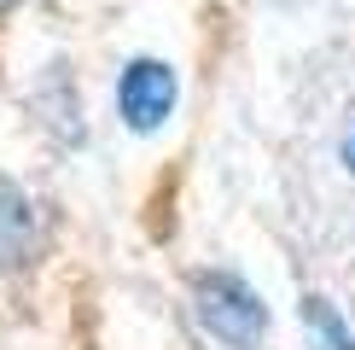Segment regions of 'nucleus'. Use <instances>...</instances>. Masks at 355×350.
<instances>
[{"instance_id":"obj_3","label":"nucleus","mask_w":355,"mask_h":350,"mask_svg":"<svg viewBox=\"0 0 355 350\" xmlns=\"http://www.w3.org/2000/svg\"><path fill=\"white\" fill-rule=\"evenodd\" d=\"M41 251H47V204L24 181L0 175V274L29 269Z\"/></svg>"},{"instance_id":"obj_2","label":"nucleus","mask_w":355,"mask_h":350,"mask_svg":"<svg viewBox=\"0 0 355 350\" xmlns=\"http://www.w3.org/2000/svg\"><path fill=\"white\" fill-rule=\"evenodd\" d=\"M175 106H181V76H175L169 58L140 53L116 70V123L128 135H157L175 117Z\"/></svg>"},{"instance_id":"obj_1","label":"nucleus","mask_w":355,"mask_h":350,"mask_svg":"<svg viewBox=\"0 0 355 350\" xmlns=\"http://www.w3.org/2000/svg\"><path fill=\"white\" fill-rule=\"evenodd\" d=\"M192 321L221 350H262V339H268V303L257 298L250 281L227 269H204L192 281Z\"/></svg>"},{"instance_id":"obj_6","label":"nucleus","mask_w":355,"mask_h":350,"mask_svg":"<svg viewBox=\"0 0 355 350\" xmlns=\"http://www.w3.org/2000/svg\"><path fill=\"white\" fill-rule=\"evenodd\" d=\"M338 158H344V169L355 175V123L344 128V140H338Z\"/></svg>"},{"instance_id":"obj_4","label":"nucleus","mask_w":355,"mask_h":350,"mask_svg":"<svg viewBox=\"0 0 355 350\" xmlns=\"http://www.w3.org/2000/svg\"><path fill=\"white\" fill-rule=\"evenodd\" d=\"M35 111H41V123L53 128V135H64V140H82L87 135V123H82V94H76V82H70V70L64 65H53V76L35 88Z\"/></svg>"},{"instance_id":"obj_7","label":"nucleus","mask_w":355,"mask_h":350,"mask_svg":"<svg viewBox=\"0 0 355 350\" xmlns=\"http://www.w3.org/2000/svg\"><path fill=\"white\" fill-rule=\"evenodd\" d=\"M24 6V0H0V18H6V12H18Z\"/></svg>"},{"instance_id":"obj_5","label":"nucleus","mask_w":355,"mask_h":350,"mask_svg":"<svg viewBox=\"0 0 355 350\" xmlns=\"http://www.w3.org/2000/svg\"><path fill=\"white\" fill-rule=\"evenodd\" d=\"M303 333H309V344H315V350H355L349 321L338 315L327 298H309L303 303Z\"/></svg>"}]
</instances>
